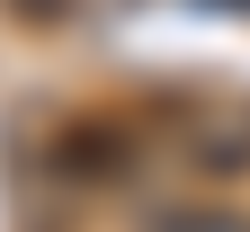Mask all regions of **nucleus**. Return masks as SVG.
<instances>
[{
    "mask_svg": "<svg viewBox=\"0 0 250 232\" xmlns=\"http://www.w3.org/2000/svg\"><path fill=\"white\" fill-rule=\"evenodd\" d=\"M134 232H250L241 206H214V196H179V206H152Z\"/></svg>",
    "mask_w": 250,
    "mask_h": 232,
    "instance_id": "nucleus-1",
    "label": "nucleus"
}]
</instances>
